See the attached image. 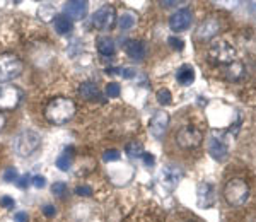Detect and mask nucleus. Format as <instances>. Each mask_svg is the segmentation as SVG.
<instances>
[{
  "label": "nucleus",
  "instance_id": "obj_35",
  "mask_svg": "<svg viewBox=\"0 0 256 222\" xmlns=\"http://www.w3.org/2000/svg\"><path fill=\"white\" fill-rule=\"evenodd\" d=\"M0 207H4V208H14L16 207V200L12 198V196H9V195L2 196V198H0Z\"/></svg>",
  "mask_w": 256,
  "mask_h": 222
},
{
  "label": "nucleus",
  "instance_id": "obj_36",
  "mask_svg": "<svg viewBox=\"0 0 256 222\" xmlns=\"http://www.w3.org/2000/svg\"><path fill=\"white\" fill-rule=\"evenodd\" d=\"M31 176L30 174H24V176H19V180H18V186L20 188V190H26L28 186L31 184Z\"/></svg>",
  "mask_w": 256,
  "mask_h": 222
},
{
  "label": "nucleus",
  "instance_id": "obj_11",
  "mask_svg": "<svg viewBox=\"0 0 256 222\" xmlns=\"http://www.w3.org/2000/svg\"><path fill=\"white\" fill-rule=\"evenodd\" d=\"M22 100V92L16 86L0 84V110H14Z\"/></svg>",
  "mask_w": 256,
  "mask_h": 222
},
{
  "label": "nucleus",
  "instance_id": "obj_29",
  "mask_svg": "<svg viewBox=\"0 0 256 222\" xmlns=\"http://www.w3.org/2000/svg\"><path fill=\"white\" fill-rule=\"evenodd\" d=\"M104 91H106V96L108 98H118L120 94H122V88H120L118 82H108Z\"/></svg>",
  "mask_w": 256,
  "mask_h": 222
},
{
  "label": "nucleus",
  "instance_id": "obj_15",
  "mask_svg": "<svg viewBox=\"0 0 256 222\" xmlns=\"http://www.w3.org/2000/svg\"><path fill=\"white\" fill-rule=\"evenodd\" d=\"M218 31H220V20L217 18H207L198 26L196 36L200 40H212L214 36L218 34Z\"/></svg>",
  "mask_w": 256,
  "mask_h": 222
},
{
  "label": "nucleus",
  "instance_id": "obj_10",
  "mask_svg": "<svg viewBox=\"0 0 256 222\" xmlns=\"http://www.w3.org/2000/svg\"><path fill=\"white\" fill-rule=\"evenodd\" d=\"M181 178H183V170L178 164H166L160 170V184L169 192L176 190Z\"/></svg>",
  "mask_w": 256,
  "mask_h": 222
},
{
  "label": "nucleus",
  "instance_id": "obj_23",
  "mask_svg": "<svg viewBox=\"0 0 256 222\" xmlns=\"http://www.w3.org/2000/svg\"><path fill=\"white\" fill-rule=\"evenodd\" d=\"M125 154L130 159H142L144 156V146L138 140H132L125 146Z\"/></svg>",
  "mask_w": 256,
  "mask_h": 222
},
{
  "label": "nucleus",
  "instance_id": "obj_1",
  "mask_svg": "<svg viewBox=\"0 0 256 222\" xmlns=\"http://www.w3.org/2000/svg\"><path fill=\"white\" fill-rule=\"evenodd\" d=\"M77 111V106L70 98H53L48 101L46 108H44V118L52 123V125H65L74 118Z\"/></svg>",
  "mask_w": 256,
  "mask_h": 222
},
{
  "label": "nucleus",
  "instance_id": "obj_30",
  "mask_svg": "<svg viewBox=\"0 0 256 222\" xmlns=\"http://www.w3.org/2000/svg\"><path fill=\"white\" fill-rule=\"evenodd\" d=\"M67 184H65L64 182H55L52 184V193L55 196H65L67 195Z\"/></svg>",
  "mask_w": 256,
  "mask_h": 222
},
{
  "label": "nucleus",
  "instance_id": "obj_4",
  "mask_svg": "<svg viewBox=\"0 0 256 222\" xmlns=\"http://www.w3.org/2000/svg\"><path fill=\"white\" fill-rule=\"evenodd\" d=\"M208 60L212 62L214 65H226L232 64L236 60V48L226 40H216L212 44L208 46Z\"/></svg>",
  "mask_w": 256,
  "mask_h": 222
},
{
  "label": "nucleus",
  "instance_id": "obj_20",
  "mask_svg": "<svg viewBox=\"0 0 256 222\" xmlns=\"http://www.w3.org/2000/svg\"><path fill=\"white\" fill-rule=\"evenodd\" d=\"M96 48H98L99 55H102V56H113L114 53H116V43H114V40L110 38V36H101V38H98Z\"/></svg>",
  "mask_w": 256,
  "mask_h": 222
},
{
  "label": "nucleus",
  "instance_id": "obj_16",
  "mask_svg": "<svg viewBox=\"0 0 256 222\" xmlns=\"http://www.w3.org/2000/svg\"><path fill=\"white\" fill-rule=\"evenodd\" d=\"M79 94L82 96V100L89 101V102H96V101H104L101 91L94 82H82L79 86Z\"/></svg>",
  "mask_w": 256,
  "mask_h": 222
},
{
  "label": "nucleus",
  "instance_id": "obj_43",
  "mask_svg": "<svg viewBox=\"0 0 256 222\" xmlns=\"http://www.w3.org/2000/svg\"><path fill=\"white\" fill-rule=\"evenodd\" d=\"M254 222H256V220H254Z\"/></svg>",
  "mask_w": 256,
  "mask_h": 222
},
{
  "label": "nucleus",
  "instance_id": "obj_37",
  "mask_svg": "<svg viewBox=\"0 0 256 222\" xmlns=\"http://www.w3.org/2000/svg\"><path fill=\"white\" fill-rule=\"evenodd\" d=\"M142 161H144V164H146L147 168H152L156 164V158H154V154H150V152H144Z\"/></svg>",
  "mask_w": 256,
  "mask_h": 222
},
{
  "label": "nucleus",
  "instance_id": "obj_9",
  "mask_svg": "<svg viewBox=\"0 0 256 222\" xmlns=\"http://www.w3.org/2000/svg\"><path fill=\"white\" fill-rule=\"evenodd\" d=\"M217 202V188L210 182H202L196 186V204L200 208H210Z\"/></svg>",
  "mask_w": 256,
  "mask_h": 222
},
{
  "label": "nucleus",
  "instance_id": "obj_39",
  "mask_svg": "<svg viewBox=\"0 0 256 222\" xmlns=\"http://www.w3.org/2000/svg\"><path fill=\"white\" fill-rule=\"evenodd\" d=\"M28 220H30V217H28L26 212L19 210V212L14 214V222H28Z\"/></svg>",
  "mask_w": 256,
  "mask_h": 222
},
{
  "label": "nucleus",
  "instance_id": "obj_3",
  "mask_svg": "<svg viewBox=\"0 0 256 222\" xmlns=\"http://www.w3.org/2000/svg\"><path fill=\"white\" fill-rule=\"evenodd\" d=\"M41 146V135L36 130L26 128L19 132L12 140V149L19 158H30L40 149Z\"/></svg>",
  "mask_w": 256,
  "mask_h": 222
},
{
  "label": "nucleus",
  "instance_id": "obj_13",
  "mask_svg": "<svg viewBox=\"0 0 256 222\" xmlns=\"http://www.w3.org/2000/svg\"><path fill=\"white\" fill-rule=\"evenodd\" d=\"M192 22H193V12L186 9V7H184V9H178L174 14L169 18V28L174 32H183L190 30Z\"/></svg>",
  "mask_w": 256,
  "mask_h": 222
},
{
  "label": "nucleus",
  "instance_id": "obj_24",
  "mask_svg": "<svg viewBox=\"0 0 256 222\" xmlns=\"http://www.w3.org/2000/svg\"><path fill=\"white\" fill-rule=\"evenodd\" d=\"M38 18L43 22H50L52 19H55V7H53V4H41L38 7Z\"/></svg>",
  "mask_w": 256,
  "mask_h": 222
},
{
  "label": "nucleus",
  "instance_id": "obj_6",
  "mask_svg": "<svg viewBox=\"0 0 256 222\" xmlns=\"http://www.w3.org/2000/svg\"><path fill=\"white\" fill-rule=\"evenodd\" d=\"M227 137H229V134H226V132L214 130L208 138L207 150H208V154L218 162L226 161L227 156H229V142H227Z\"/></svg>",
  "mask_w": 256,
  "mask_h": 222
},
{
  "label": "nucleus",
  "instance_id": "obj_27",
  "mask_svg": "<svg viewBox=\"0 0 256 222\" xmlns=\"http://www.w3.org/2000/svg\"><path fill=\"white\" fill-rule=\"evenodd\" d=\"M120 159H122V152L118 149H110L102 152V161L104 162H116Z\"/></svg>",
  "mask_w": 256,
  "mask_h": 222
},
{
  "label": "nucleus",
  "instance_id": "obj_32",
  "mask_svg": "<svg viewBox=\"0 0 256 222\" xmlns=\"http://www.w3.org/2000/svg\"><path fill=\"white\" fill-rule=\"evenodd\" d=\"M118 74L123 79H134V77L137 76V70H135L134 67H123V68H120Z\"/></svg>",
  "mask_w": 256,
  "mask_h": 222
},
{
  "label": "nucleus",
  "instance_id": "obj_18",
  "mask_svg": "<svg viewBox=\"0 0 256 222\" xmlns=\"http://www.w3.org/2000/svg\"><path fill=\"white\" fill-rule=\"evenodd\" d=\"M137 20H138V16L135 14L134 10H130V9H125L116 18V22H118V26H120V30H122V31H130L132 28H135Z\"/></svg>",
  "mask_w": 256,
  "mask_h": 222
},
{
  "label": "nucleus",
  "instance_id": "obj_38",
  "mask_svg": "<svg viewBox=\"0 0 256 222\" xmlns=\"http://www.w3.org/2000/svg\"><path fill=\"white\" fill-rule=\"evenodd\" d=\"M41 210H43V216H46V217H55L56 216V207H55V205L46 204L43 208H41Z\"/></svg>",
  "mask_w": 256,
  "mask_h": 222
},
{
  "label": "nucleus",
  "instance_id": "obj_22",
  "mask_svg": "<svg viewBox=\"0 0 256 222\" xmlns=\"http://www.w3.org/2000/svg\"><path fill=\"white\" fill-rule=\"evenodd\" d=\"M224 76L227 77L229 80L236 82L244 76V64L239 60H234L232 64L226 65V70H224Z\"/></svg>",
  "mask_w": 256,
  "mask_h": 222
},
{
  "label": "nucleus",
  "instance_id": "obj_17",
  "mask_svg": "<svg viewBox=\"0 0 256 222\" xmlns=\"http://www.w3.org/2000/svg\"><path fill=\"white\" fill-rule=\"evenodd\" d=\"M125 53L132 60H144L146 58V43L140 40H128L125 41Z\"/></svg>",
  "mask_w": 256,
  "mask_h": 222
},
{
  "label": "nucleus",
  "instance_id": "obj_19",
  "mask_svg": "<svg viewBox=\"0 0 256 222\" xmlns=\"http://www.w3.org/2000/svg\"><path fill=\"white\" fill-rule=\"evenodd\" d=\"M195 77H196L195 68L188 64L181 65L176 70V80H178V84H181V86H192L193 82H195Z\"/></svg>",
  "mask_w": 256,
  "mask_h": 222
},
{
  "label": "nucleus",
  "instance_id": "obj_28",
  "mask_svg": "<svg viewBox=\"0 0 256 222\" xmlns=\"http://www.w3.org/2000/svg\"><path fill=\"white\" fill-rule=\"evenodd\" d=\"M2 178H4V182H6V183H18L19 171L16 170V168H7V170L4 171Z\"/></svg>",
  "mask_w": 256,
  "mask_h": 222
},
{
  "label": "nucleus",
  "instance_id": "obj_2",
  "mask_svg": "<svg viewBox=\"0 0 256 222\" xmlns=\"http://www.w3.org/2000/svg\"><path fill=\"white\" fill-rule=\"evenodd\" d=\"M224 198L230 207H242L250 200V183L244 178H230L224 184Z\"/></svg>",
  "mask_w": 256,
  "mask_h": 222
},
{
  "label": "nucleus",
  "instance_id": "obj_7",
  "mask_svg": "<svg viewBox=\"0 0 256 222\" xmlns=\"http://www.w3.org/2000/svg\"><path fill=\"white\" fill-rule=\"evenodd\" d=\"M202 142H204V134L193 125L181 126L176 134V144L181 149H196L202 146Z\"/></svg>",
  "mask_w": 256,
  "mask_h": 222
},
{
  "label": "nucleus",
  "instance_id": "obj_26",
  "mask_svg": "<svg viewBox=\"0 0 256 222\" xmlns=\"http://www.w3.org/2000/svg\"><path fill=\"white\" fill-rule=\"evenodd\" d=\"M156 98H158L159 104H162V106H168V104H171V102H172V94L166 88L159 89V91L156 92Z\"/></svg>",
  "mask_w": 256,
  "mask_h": 222
},
{
  "label": "nucleus",
  "instance_id": "obj_34",
  "mask_svg": "<svg viewBox=\"0 0 256 222\" xmlns=\"http://www.w3.org/2000/svg\"><path fill=\"white\" fill-rule=\"evenodd\" d=\"M76 195L77 196H92V188L88 186V184H80V186L76 188Z\"/></svg>",
  "mask_w": 256,
  "mask_h": 222
},
{
  "label": "nucleus",
  "instance_id": "obj_42",
  "mask_svg": "<svg viewBox=\"0 0 256 222\" xmlns=\"http://www.w3.org/2000/svg\"><path fill=\"white\" fill-rule=\"evenodd\" d=\"M186 222H198V220H186Z\"/></svg>",
  "mask_w": 256,
  "mask_h": 222
},
{
  "label": "nucleus",
  "instance_id": "obj_25",
  "mask_svg": "<svg viewBox=\"0 0 256 222\" xmlns=\"http://www.w3.org/2000/svg\"><path fill=\"white\" fill-rule=\"evenodd\" d=\"M72 161H74L72 156L60 154L58 158H56V168H58L60 171H68L70 168H72Z\"/></svg>",
  "mask_w": 256,
  "mask_h": 222
},
{
  "label": "nucleus",
  "instance_id": "obj_40",
  "mask_svg": "<svg viewBox=\"0 0 256 222\" xmlns=\"http://www.w3.org/2000/svg\"><path fill=\"white\" fill-rule=\"evenodd\" d=\"M183 4L184 2H174V0H171V2H169V0H166V2H160V6L169 9V7H178V6H183Z\"/></svg>",
  "mask_w": 256,
  "mask_h": 222
},
{
  "label": "nucleus",
  "instance_id": "obj_33",
  "mask_svg": "<svg viewBox=\"0 0 256 222\" xmlns=\"http://www.w3.org/2000/svg\"><path fill=\"white\" fill-rule=\"evenodd\" d=\"M31 183H32V186H34V188L41 190V188L46 186V178H44V176H41V174H36V176H32Z\"/></svg>",
  "mask_w": 256,
  "mask_h": 222
},
{
  "label": "nucleus",
  "instance_id": "obj_8",
  "mask_svg": "<svg viewBox=\"0 0 256 222\" xmlns=\"http://www.w3.org/2000/svg\"><path fill=\"white\" fill-rule=\"evenodd\" d=\"M116 9L113 6H102L92 14V26L99 31H110L116 24Z\"/></svg>",
  "mask_w": 256,
  "mask_h": 222
},
{
  "label": "nucleus",
  "instance_id": "obj_14",
  "mask_svg": "<svg viewBox=\"0 0 256 222\" xmlns=\"http://www.w3.org/2000/svg\"><path fill=\"white\" fill-rule=\"evenodd\" d=\"M89 2L86 0H68L64 4V14L72 20H80L88 16Z\"/></svg>",
  "mask_w": 256,
  "mask_h": 222
},
{
  "label": "nucleus",
  "instance_id": "obj_41",
  "mask_svg": "<svg viewBox=\"0 0 256 222\" xmlns=\"http://www.w3.org/2000/svg\"><path fill=\"white\" fill-rule=\"evenodd\" d=\"M4 126H6V116H4L2 111H0V130H2Z\"/></svg>",
  "mask_w": 256,
  "mask_h": 222
},
{
  "label": "nucleus",
  "instance_id": "obj_12",
  "mask_svg": "<svg viewBox=\"0 0 256 222\" xmlns=\"http://www.w3.org/2000/svg\"><path fill=\"white\" fill-rule=\"evenodd\" d=\"M169 126V113H166L164 110H159L156 111L154 114H152L150 122H148V132H150V135L154 138H160L164 137V134H166Z\"/></svg>",
  "mask_w": 256,
  "mask_h": 222
},
{
  "label": "nucleus",
  "instance_id": "obj_21",
  "mask_svg": "<svg viewBox=\"0 0 256 222\" xmlns=\"http://www.w3.org/2000/svg\"><path fill=\"white\" fill-rule=\"evenodd\" d=\"M53 28H55V31L58 32L60 36H67L74 31V22H72V19H68L65 14H62L53 19Z\"/></svg>",
  "mask_w": 256,
  "mask_h": 222
},
{
  "label": "nucleus",
  "instance_id": "obj_5",
  "mask_svg": "<svg viewBox=\"0 0 256 222\" xmlns=\"http://www.w3.org/2000/svg\"><path fill=\"white\" fill-rule=\"evenodd\" d=\"M24 64L14 53H2L0 55V84L10 82L22 74Z\"/></svg>",
  "mask_w": 256,
  "mask_h": 222
},
{
  "label": "nucleus",
  "instance_id": "obj_31",
  "mask_svg": "<svg viewBox=\"0 0 256 222\" xmlns=\"http://www.w3.org/2000/svg\"><path fill=\"white\" fill-rule=\"evenodd\" d=\"M168 44L172 48V50L176 52H183L184 50V41L181 38H178V36H169L168 38Z\"/></svg>",
  "mask_w": 256,
  "mask_h": 222
}]
</instances>
